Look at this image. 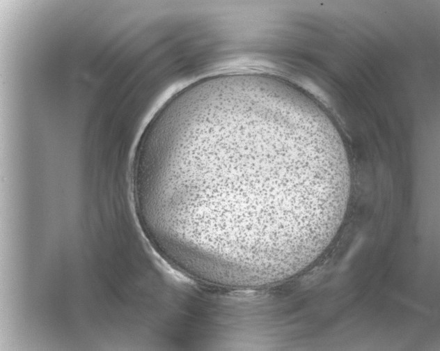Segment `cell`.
Instances as JSON below:
<instances>
[{"mask_svg": "<svg viewBox=\"0 0 440 351\" xmlns=\"http://www.w3.org/2000/svg\"><path fill=\"white\" fill-rule=\"evenodd\" d=\"M139 181L157 235L217 272L280 278L317 260L351 191L336 128L271 77L214 81L172 101L155 123Z\"/></svg>", "mask_w": 440, "mask_h": 351, "instance_id": "1", "label": "cell"}]
</instances>
